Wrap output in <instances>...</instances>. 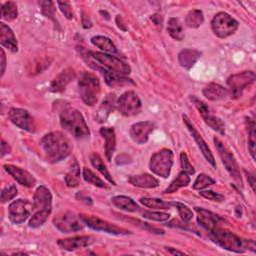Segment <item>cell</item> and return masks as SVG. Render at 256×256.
<instances>
[{"label": "cell", "mask_w": 256, "mask_h": 256, "mask_svg": "<svg viewBox=\"0 0 256 256\" xmlns=\"http://www.w3.org/2000/svg\"><path fill=\"white\" fill-rule=\"evenodd\" d=\"M40 146L47 161L57 163L67 158L73 149L70 139L60 131H53L43 136Z\"/></svg>", "instance_id": "obj_1"}, {"label": "cell", "mask_w": 256, "mask_h": 256, "mask_svg": "<svg viewBox=\"0 0 256 256\" xmlns=\"http://www.w3.org/2000/svg\"><path fill=\"white\" fill-rule=\"evenodd\" d=\"M61 126L75 138H86L90 135V130L83 117L77 109L68 107L59 114Z\"/></svg>", "instance_id": "obj_2"}, {"label": "cell", "mask_w": 256, "mask_h": 256, "mask_svg": "<svg viewBox=\"0 0 256 256\" xmlns=\"http://www.w3.org/2000/svg\"><path fill=\"white\" fill-rule=\"evenodd\" d=\"M210 239L223 249L236 253H242L249 248L248 241L241 239L236 234L221 227L210 231Z\"/></svg>", "instance_id": "obj_3"}, {"label": "cell", "mask_w": 256, "mask_h": 256, "mask_svg": "<svg viewBox=\"0 0 256 256\" xmlns=\"http://www.w3.org/2000/svg\"><path fill=\"white\" fill-rule=\"evenodd\" d=\"M78 91L82 101L88 106H94L101 94V86L99 79L90 72L81 74L78 80Z\"/></svg>", "instance_id": "obj_4"}, {"label": "cell", "mask_w": 256, "mask_h": 256, "mask_svg": "<svg viewBox=\"0 0 256 256\" xmlns=\"http://www.w3.org/2000/svg\"><path fill=\"white\" fill-rule=\"evenodd\" d=\"M174 162V153L170 149H161L152 155L150 160V170L163 178H167L170 175L171 168Z\"/></svg>", "instance_id": "obj_5"}, {"label": "cell", "mask_w": 256, "mask_h": 256, "mask_svg": "<svg viewBox=\"0 0 256 256\" xmlns=\"http://www.w3.org/2000/svg\"><path fill=\"white\" fill-rule=\"evenodd\" d=\"M90 57L93 58L96 62H98L100 65H102L105 69L118 73L120 75H127L131 72V67L121 60L120 58L113 56L112 54L105 53V52H95V51H89Z\"/></svg>", "instance_id": "obj_6"}, {"label": "cell", "mask_w": 256, "mask_h": 256, "mask_svg": "<svg viewBox=\"0 0 256 256\" xmlns=\"http://www.w3.org/2000/svg\"><path fill=\"white\" fill-rule=\"evenodd\" d=\"M238 21L226 12L217 13L211 20V28L219 38H226L238 29Z\"/></svg>", "instance_id": "obj_7"}, {"label": "cell", "mask_w": 256, "mask_h": 256, "mask_svg": "<svg viewBox=\"0 0 256 256\" xmlns=\"http://www.w3.org/2000/svg\"><path fill=\"white\" fill-rule=\"evenodd\" d=\"M255 81V73L253 71H242L231 75L227 79L228 95L231 98L237 99L242 96L246 87L250 86Z\"/></svg>", "instance_id": "obj_8"}, {"label": "cell", "mask_w": 256, "mask_h": 256, "mask_svg": "<svg viewBox=\"0 0 256 256\" xmlns=\"http://www.w3.org/2000/svg\"><path fill=\"white\" fill-rule=\"evenodd\" d=\"M54 226L63 233H71L82 230L84 227V222L71 211H64L56 215L53 219Z\"/></svg>", "instance_id": "obj_9"}, {"label": "cell", "mask_w": 256, "mask_h": 256, "mask_svg": "<svg viewBox=\"0 0 256 256\" xmlns=\"http://www.w3.org/2000/svg\"><path fill=\"white\" fill-rule=\"evenodd\" d=\"M79 216L85 225H87L88 227H90L91 229L96 230V231H103V232L110 233L113 235H127V234L131 233L129 230H127L125 228L119 227L115 224H112L106 220H103V219L93 216V215L81 214Z\"/></svg>", "instance_id": "obj_10"}, {"label": "cell", "mask_w": 256, "mask_h": 256, "mask_svg": "<svg viewBox=\"0 0 256 256\" xmlns=\"http://www.w3.org/2000/svg\"><path fill=\"white\" fill-rule=\"evenodd\" d=\"M142 102L136 92L128 90L117 99V109L124 116H135L140 113Z\"/></svg>", "instance_id": "obj_11"}, {"label": "cell", "mask_w": 256, "mask_h": 256, "mask_svg": "<svg viewBox=\"0 0 256 256\" xmlns=\"http://www.w3.org/2000/svg\"><path fill=\"white\" fill-rule=\"evenodd\" d=\"M214 143H215V146L217 148L219 156H220V158L222 160V163L224 164L226 170L228 171L230 176L240 186H242V179H241L239 167H238V164H237L233 154L230 152V150L218 138H214Z\"/></svg>", "instance_id": "obj_12"}, {"label": "cell", "mask_w": 256, "mask_h": 256, "mask_svg": "<svg viewBox=\"0 0 256 256\" xmlns=\"http://www.w3.org/2000/svg\"><path fill=\"white\" fill-rule=\"evenodd\" d=\"M33 210V204L26 199H17L8 206V217L14 224H21L27 220Z\"/></svg>", "instance_id": "obj_13"}, {"label": "cell", "mask_w": 256, "mask_h": 256, "mask_svg": "<svg viewBox=\"0 0 256 256\" xmlns=\"http://www.w3.org/2000/svg\"><path fill=\"white\" fill-rule=\"evenodd\" d=\"M190 100L195 105V107L199 111L200 115L202 116L203 120L205 121V123L208 126H210L213 130L219 132L220 134H224L225 133V124H224V122L219 117H217L214 114H212L210 112L208 106L202 100L198 99L195 96H191Z\"/></svg>", "instance_id": "obj_14"}, {"label": "cell", "mask_w": 256, "mask_h": 256, "mask_svg": "<svg viewBox=\"0 0 256 256\" xmlns=\"http://www.w3.org/2000/svg\"><path fill=\"white\" fill-rule=\"evenodd\" d=\"M8 118L14 125L27 132H34L36 129L34 118L25 109L11 108L8 112Z\"/></svg>", "instance_id": "obj_15"}, {"label": "cell", "mask_w": 256, "mask_h": 256, "mask_svg": "<svg viewBox=\"0 0 256 256\" xmlns=\"http://www.w3.org/2000/svg\"><path fill=\"white\" fill-rule=\"evenodd\" d=\"M182 118H183L184 124L186 125L187 129L189 130L191 136H192L193 139L195 140L197 146H198L199 149L201 150V152H202L203 156L205 157V159H206L213 167H216V162H215L214 156H213V154H212L210 148L208 147V145H207L206 142L204 141V139H203V137L201 136V134L197 131V129L195 128V126H194V124L192 123V121L190 120V118H189L187 115H185V114H183Z\"/></svg>", "instance_id": "obj_16"}, {"label": "cell", "mask_w": 256, "mask_h": 256, "mask_svg": "<svg viewBox=\"0 0 256 256\" xmlns=\"http://www.w3.org/2000/svg\"><path fill=\"white\" fill-rule=\"evenodd\" d=\"M52 210V194L50 190L45 186H39L33 196V211H45L50 212Z\"/></svg>", "instance_id": "obj_17"}, {"label": "cell", "mask_w": 256, "mask_h": 256, "mask_svg": "<svg viewBox=\"0 0 256 256\" xmlns=\"http://www.w3.org/2000/svg\"><path fill=\"white\" fill-rule=\"evenodd\" d=\"M96 241L95 237L90 235H81V236H73L70 238L60 239L57 241V245L66 251H73L76 249L88 247L92 245Z\"/></svg>", "instance_id": "obj_18"}, {"label": "cell", "mask_w": 256, "mask_h": 256, "mask_svg": "<svg viewBox=\"0 0 256 256\" xmlns=\"http://www.w3.org/2000/svg\"><path fill=\"white\" fill-rule=\"evenodd\" d=\"M195 211L197 213L198 224L208 231H212L213 229L220 227L221 223L224 221L219 215L202 207H195Z\"/></svg>", "instance_id": "obj_19"}, {"label": "cell", "mask_w": 256, "mask_h": 256, "mask_svg": "<svg viewBox=\"0 0 256 256\" xmlns=\"http://www.w3.org/2000/svg\"><path fill=\"white\" fill-rule=\"evenodd\" d=\"M154 130V124L150 121H141L134 123L130 128V136L137 144H145L148 141L149 135Z\"/></svg>", "instance_id": "obj_20"}, {"label": "cell", "mask_w": 256, "mask_h": 256, "mask_svg": "<svg viewBox=\"0 0 256 256\" xmlns=\"http://www.w3.org/2000/svg\"><path fill=\"white\" fill-rule=\"evenodd\" d=\"M4 168L7 171V173L9 175H11L12 178L15 179L20 185L28 187V188L33 187L35 185L36 180H35L34 176L31 173H29L28 171H26L20 167L11 165V164L4 165Z\"/></svg>", "instance_id": "obj_21"}, {"label": "cell", "mask_w": 256, "mask_h": 256, "mask_svg": "<svg viewBox=\"0 0 256 256\" xmlns=\"http://www.w3.org/2000/svg\"><path fill=\"white\" fill-rule=\"evenodd\" d=\"M0 43L9 51L15 53L18 51V42L12 29L5 23H0Z\"/></svg>", "instance_id": "obj_22"}, {"label": "cell", "mask_w": 256, "mask_h": 256, "mask_svg": "<svg viewBox=\"0 0 256 256\" xmlns=\"http://www.w3.org/2000/svg\"><path fill=\"white\" fill-rule=\"evenodd\" d=\"M75 77V72L72 68H66L61 73H59L49 86V90L54 93H59L64 91L67 84Z\"/></svg>", "instance_id": "obj_23"}, {"label": "cell", "mask_w": 256, "mask_h": 256, "mask_svg": "<svg viewBox=\"0 0 256 256\" xmlns=\"http://www.w3.org/2000/svg\"><path fill=\"white\" fill-rule=\"evenodd\" d=\"M116 107H117L116 96L114 93H109L104 98V100L102 101V103L100 104V106L97 110L96 118H97L98 122H105L106 119L108 118V116L110 115V113H112Z\"/></svg>", "instance_id": "obj_24"}, {"label": "cell", "mask_w": 256, "mask_h": 256, "mask_svg": "<svg viewBox=\"0 0 256 256\" xmlns=\"http://www.w3.org/2000/svg\"><path fill=\"white\" fill-rule=\"evenodd\" d=\"M100 134L105 140V156L108 161H111L116 147L115 130L113 127H101Z\"/></svg>", "instance_id": "obj_25"}, {"label": "cell", "mask_w": 256, "mask_h": 256, "mask_svg": "<svg viewBox=\"0 0 256 256\" xmlns=\"http://www.w3.org/2000/svg\"><path fill=\"white\" fill-rule=\"evenodd\" d=\"M101 72L103 73L104 76V80L106 82V84L110 87H119V86H125V85H135V83L125 77L124 75H120L118 73L109 71L107 69H100Z\"/></svg>", "instance_id": "obj_26"}, {"label": "cell", "mask_w": 256, "mask_h": 256, "mask_svg": "<svg viewBox=\"0 0 256 256\" xmlns=\"http://www.w3.org/2000/svg\"><path fill=\"white\" fill-rule=\"evenodd\" d=\"M203 95L211 101H217L225 99L228 96V90L221 84L210 83L203 89Z\"/></svg>", "instance_id": "obj_27"}, {"label": "cell", "mask_w": 256, "mask_h": 256, "mask_svg": "<svg viewBox=\"0 0 256 256\" xmlns=\"http://www.w3.org/2000/svg\"><path fill=\"white\" fill-rule=\"evenodd\" d=\"M128 181L133 186L140 188H156L159 185L158 179L148 173L130 176L128 178Z\"/></svg>", "instance_id": "obj_28"}, {"label": "cell", "mask_w": 256, "mask_h": 256, "mask_svg": "<svg viewBox=\"0 0 256 256\" xmlns=\"http://www.w3.org/2000/svg\"><path fill=\"white\" fill-rule=\"evenodd\" d=\"M201 53L195 49H183L178 54L179 64L185 69H190L200 58Z\"/></svg>", "instance_id": "obj_29"}, {"label": "cell", "mask_w": 256, "mask_h": 256, "mask_svg": "<svg viewBox=\"0 0 256 256\" xmlns=\"http://www.w3.org/2000/svg\"><path fill=\"white\" fill-rule=\"evenodd\" d=\"M111 202L114 206L127 212H136L139 210L137 203L130 197L124 195H117L111 198Z\"/></svg>", "instance_id": "obj_30"}, {"label": "cell", "mask_w": 256, "mask_h": 256, "mask_svg": "<svg viewBox=\"0 0 256 256\" xmlns=\"http://www.w3.org/2000/svg\"><path fill=\"white\" fill-rule=\"evenodd\" d=\"M167 31H168L169 35L177 41H182L185 37L183 26H182V23L179 18L172 17L168 20Z\"/></svg>", "instance_id": "obj_31"}, {"label": "cell", "mask_w": 256, "mask_h": 256, "mask_svg": "<svg viewBox=\"0 0 256 256\" xmlns=\"http://www.w3.org/2000/svg\"><path fill=\"white\" fill-rule=\"evenodd\" d=\"M91 43L101 49L102 51H104L105 53H109V54H112V53H116L117 52V49H116V46L114 45V43L112 42V40L106 36H101V35H97V36H93L91 38Z\"/></svg>", "instance_id": "obj_32"}, {"label": "cell", "mask_w": 256, "mask_h": 256, "mask_svg": "<svg viewBox=\"0 0 256 256\" xmlns=\"http://www.w3.org/2000/svg\"><path fill=\"white\" fill-rule=\"evenodd\" d=\"M190 183V176L184 171H181L176 178L171 182V184L164 190L165 194H170L176 192L178 189L187 186Z\"/></svg>", "instance_id": "obj_33"}, {"label": "cell", "mask_w": 256, "mask_h": 256, "mask_svg": "<svg viewBox=\"0 0 256 256\" xmlns=\"http://www.w3.org/2000/svg\"><path fill=\"white\" fill-rule=\"evenodd\" d=\"M80 180H81L80 167H79L77 161L74 160L69 171L67 172V174L65 176V183L68 187H76L80 184Z\"/></svg>", "instance_id": "obj_34"}, {"label": "cell", "mask_w": 256, "mask_h": 256, "mask_svg": "<svg viewBox=\"0 0 256 256\" xmlns=\"http://www.w3.org/2000/svg\"><path fill=\"white\" fill-rule=\"evenodd\" d=\"M204 22L203 12L199 9L190 10L185 17V24L189 28H198Z\"/></svg>", "instance_id": "obj_35"}, {"label": "cell", "mask_w": 256, "mask_h": 256, "mask_svg": "<svg viewBox=\"0 0 256 256\" xmlns=\"http://www.w3.org/2000/svg\"><path fill=\"white\" fill-rule=\"evenodd\" d=\"M90 161H91V163H92V165L106 178V180H108L110 183H112L113 185H116V183H115V181H114V179L112 178V176H111V174L109 173V171L107 170V168H106V166H105V164L103 163V161H102V159H101V157L98 155V154H96V153H93V154H91V156H90Z\"/></svg>", "instance_id": "obj_36"}, {"label": "cell", "mask_w": 256, "mask_h": 256, "mask_svg": "<svg viewBox=\"0 0 256 256\" xmlns=\"http://www.w3.org/2000/svg\"><path fill=\"white\" fill-rule=\"evenodd\" d=\"M18 16V10H17V5L12 2L8 1L5 3L1 4V17L4 20L7 21H12L16 19Z\"/></svg>", "instance_id": "obj_37"}, {"label": "cell", "mask_w": 256, "mask_h": 256, "mask_svg": "<svg viewBox=\"0 0 256 256\" xmlns=\"http://www.w3.org/2000/svg\"><path fill=\"white\" fill-rule=\"evenodd\" d=\"M139 201L144 206L151 209H168L171 206V203H167L161 199L152 198V197H142L140 198Z\"/></svg>", "instance_id": "obj_38"}, {"label": "cell", "mask_w": 256, "mask_h": 256, "mask_svg": "<svg viewBox=\"0 0 256 256\" xmlns=\"http://www.w3.org/2000/svg\"><path fill=\"white\" fill-rule=\"evenodd\" d=\"M82 176H83L84 180L86 182H88L89 184H92V185H94L96 187H100V188H106L107 187L106 184L104 183V181L102 179H100L95 173H93L87 167H83Z\"/></svg>", "instance_id": "obj_39"}, {"label": "cell", "mask_w": 256, "mask_h": 256, "mask_svg": "<svg viewBox=\"0 0 256 256\" xmlns=\"http://www.w3.org/2000/svg\"><path fill=\"white\" fill-rule=\"evenodd\" d=\"M256 131H255V123L253 119L249 120L248 124V149L250 155L253 159H255V151H256Z\"/></svg>", "instance_id": "obj_40"}, {"label": "cell", "mask_w": 256, "mask_h": 256, "mask_svg": "<svg viewBox=\"0 0 256 256\" xmlns=\"http://www.w3.org/2000/svg\"><path fill=\"white\" fill-rule=\"evenodd\" d=\"M49 215H50V212H45V211L34 212L31 219L29 220V223H28L29 227L38 228V227L42 226L48 219Z\"/></svg>", "instance_id": "obj_41"}, {"label": "cell", "mask_w": 256, "mask_h": 256, "mask_svg": "<svg viewBox=\"0 0 256 256\" xmlns=\"http://www.w3.org/2000/svg\"><path fill=\"white\" fill-rule=\"evenodd\" d=\"M215 184V180L213 178H211L210 176L206 175V174H199L196 178V180L194 181L193 184V189L195 190H202L204 188H207L210 185Z\"/></svg>", "instance_id": "obj_42"}, {"label": "cell", "mask_w": 256, "mask_h": 256, "mask_svg": "<svg viewBox=\"0 0 256 256\" xmlns=\"http://www.w3.org/2000/svg\"><path fill=\"white\" fill-rule=\"evenodd\" d=\"M142 216L145 219L156 221V222H165L170 219L169 213H164L159 211H144L142 213Z\"/></svg>", "instance_id": "obj_43"}, {"label": "cell", "mask_w": 256, "mask_h": 256, "mask_svg": "<svg viewBox=\"0 0 256 256\" xmlns=\"http://www.w3.org/2000/svg\"><path fill=\"white\" fill-rule=\"evenodd\" d=\"M39 5H40V8H41L42 14L45 17H47L49 19H52V20L55 19L56 8H55V5H54V2L49 1V0L48 1H40Z\"/></svg>", "instance_id": "obj_44"}, {"label": "cell", "mask_w": 256, "mask_h": 256, "mask_svg": "<svg viewBox=\"0 0 256 256\" xmlns=\"http://www.w3.org/2000/svg\"><path fill=\"white\" fill-rule=\"evenodd\" d=\"M171 205H174L177 208L179 216L184 222H189L192 219L193 213L187 205H185L183 203H180V202H175V203H172Z\"/></svg>", "instance_id": "obj_45"}, {"label": "cell", "mask_w": 256, "mask_h": 256, "mask_svg": "<svg viewBox=\"0 0 256 256\" xmlns=\"http://www.w3.org/2000/svg\"><path fill=\"white\" fill-rule=\"evenodd\" d=\"M17 195V188L15 185L5 187L1 192V202L5 203L12 200Z\"/></svg>", "instance_id": "obj_46"}, {"label": "cell", "mask_w": 256, "mask_h": 256, "mask_svg": "<svg viewBox=\"0 0 256 256\" xmlns=\"http://www.w3.org/2000/svg\"><path fill=\"white\" fill-rule=\"evenodd\" d=\"M180 164H181V168L184 172H186L189 175H193L195 173V169L193 168L192 164L190 163L188 156L185 152H181L180 153Z\"/></svg>", "instance_id": "obj_47"}, {"label": "cell", "mask_w": 256, "mask_h": 256, "mask_svg": "<svg viewBox=\"0 0 256 256\" xmlns=\"http://www.w3.org/2000/svg\"><path fill=\"white\" fill-rule=\"evenodd\" d=\"M59 9L61 10V12L64 14V16L71 20L73 18V11H72V7H71V3L69 1H58L57 2Z\"/></svg>", "instance_id": "obj_48"}, {"label": "cell", "mask_w": 256, "mask_h": 256, "mask_svg": "<svg viewBox=\"0 0 256 256\" xmlns=\"http://www.w3.org/2000/svg\"><path fill=\"white\" fill-rule=\"evenodd\" d=\"M199 194L201 196H203L204 198L208 199V200H211V201H216V202H222L224 201V196L219 194V193H216L212 190H203V191H200Z\"/></svg>", "instance_id": "obj_49"}, {"label": "cell", "mask_w": 256, "mask_h": 256, "mask_svg": "<svg viewBox=\"0 0 256 256\" xmlns=\"http://www.w3.org/2000/svg\"><path fill=\"white\" fill-rule=\"evenodd\" d=\"M5 67H6L5 52H4V49L1 48V76H3L5 73Z\"/></svg>", "instance_id": "obj_50"}, {"label": "cell", "mask_w": 256, "mask_h": 256, "mask_svg": "<svg viewBox=\"0 0 256 256\" xmlns=\"http://www.w3.org/2000/svg\"><path fill=\"white\" fill-rule=\"evenodd\" d=\"M10 151H11V149H10L9 145H8L4 140H2V144H1V152H2L1 155H2V157H3L5 154H9Z\"/></svg>", "instance_id": "obj_51"}, {"label": "cell", "mask_w": 256, "mask_h": 256, "mask_svg": "<svg viewBox=\"0 0 256 256\" xmlns=\"http://www.w3.org/2000/svg\"><path fill=\"white\" fill-rule=\"evenodd\" d=\"M246 173H247V172H246ZM247 179H248V182H249V184H250L252 190L254 191V190H255V188H254V186H255V176H254V174L248 172V173H247Z\"/></svg>", "instance_id": "obj_52"}, {"label": "cell", "mask_w": 256, "mask_h": 256, "mask_svg": "<svg viewBox=\"0 0 256 256\" xmlns=\"http://www.w3.org/2000/svg\"><path fill=\"white\" fill-rule=\"evenodd\" d=\"M167 250H168L171 254H173V255H175V254L183 255V254H184V252H182V251H178V250H175V249H173V248H171V247H167Z\"/></svg>", "instance_id": "obj_53"}]
</instances>
